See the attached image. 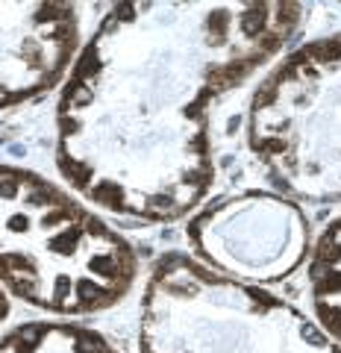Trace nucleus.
<instances>
[{"label": "nucleus", "instance_id": "1", "mask_svg": "<svg viewBox=\"0 0 341 353\" xmlns=\"http://www.w3.org/2000/svg\"><path fill=\"white\" fill-rule=\"evenodd\" d=\"M300 21L294 3H127L109 12L59 101L65 180L115 215L165 221L212 185V103Z\"/></svg>", "mask_w": 341, "mask_h": 353}, {"label": "nucleus", "instance_id": "2", "mask_svg": "<svg viewBox=\"0 0 341 353\" xmlns=\"http://www.w3.org/2000/svg\"><path fill=\"white\" fill-rule=\"evenodd\" d=\"M138 277L133 248L92 209L32 171L0 168V280L59 315L101 312Z\"/></svg>", "mask_w": 341, "mask_h": 353}, {"label": "nucleus", "instance_id": "3", "mask_svg": "<svg viewBox=\"0 0 341 353\" xmlns=\"http://www.w3.org/2000/svg\"><path fill=\"white\" fill-rule=\"evenodd\" d=\"M145 353H341L309 318L256 285L227 280L185 256L147 283Z\"/></svg>", "mask_w": 341, "mask_h": 353}, {"label": "nucleus", "instance_id": "4", "mask_svg": "<svg viewBox=\"0 0 341 353\" xmlns=\"http://www.w3.org/2000/svg\"><path fill=\"white\" fill-rule=\"evenodd\" d=\"M247 139L271 183L297 201H341V39L280 62L250 103Z\"/></svg>", "mask_w": 341, "mask_h": 353}, {"label": "nucleus", "instance_id": "5", "mask_svg": "<svg viewBox=\"0 0 341 353\" xmlns=\"http://www.w3.org/2000/svg\"><path fill=\"white\" fill-rule=\"evenodd\" d=\"M192 239L215 268L245 280H277L300 262L309 230L291 201L250 194L203 212Z\"/></svg>", "mask_w": 341, "mask_h": 353}, {"label": "nucleus", "instance_id": "6", "mask_svg": "<svg viewBox=\"0 0 341 353\" xmlns=\"http://www.w3.org/2000/svg\"><path fill=\"white\" fill-rule=\"evenodd\" d=\"M83 36V9L62 3H0V106L59 83Z\"/></svg>", "mask_w": 341, "mask_h": 353}, {"label": "nucleus", "instance_id": "7", "mask_svg": "<svg viewBox=\"0 0 341 353\" xmlns=\"http://www.w3.org/2000/svg\"><path fill=\"white\" fill-rule=\"evenodd\" d=\"M306 277L318 324L341 341V218L333 221L318 239Z\"/></svg>", "mask_w": 341, "mask_h": 353}, {"label": "nucleus", "instance_id": "8", "mask_svg": "<svg viewBox=\"0 0 341 353\" xmlns=\"http://www.w3.org/2000/svg\"><path fill=\"white\" fill-rule=\"evenodd\" d=\"M0 353H118L103 336L74 324H27L0 339Z\"/></svg>", "mask_w": 341, "mask_h": 353}]
</instances>
